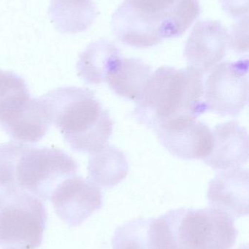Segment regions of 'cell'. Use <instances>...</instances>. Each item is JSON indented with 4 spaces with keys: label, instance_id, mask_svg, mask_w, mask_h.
<instances>
[{
    "label": "cell",
    "instance_id": "obj_9",
    "mask_svg": "<svg viewBox=\"0 0 249 249\" xmlns=\"http://www.w3.org/2000/svg\"><path fill=\"white\" fill-rule=\"evenodd\" d=\"M155 130L162 146L180 159H205L213 146L212 130L197 119L182 118L169 121Z\"/></svg>",
    "mask_w": 249,
    "mask_h": 249
},
{
    "label": "cell",
    "instance_id": "obj_14",
    "mask_svg": "<svg viewBox=\"0 0 249 249\" xmlns=\"http://www.w3.org/2000/svg\"><path fill=\"white\" fill-rule=\"evenodd\" d=\"M151 74L152 68L144 61L121 57L108 71L105 82L115 94L137 102Z\"/></svg>",
    "mask_w": 249,
    "mask_h": 249
},
{
    "label": "cell",
    "instance_id": "obj_19",
    "mask_svg": "<svg viewBox=\"0 0 249 249\" xmlns=\"http://www.w3.org/2000/svg\"><path fill=\"white\" fill-rule=\"evenodd\" d=\"M29 93L23 78L12 71L0 70V115L16 101Z\"/></svg>",
    "mask_w": 249,
    "mask_h": 249
},
{
    "label": "cell",
    "instance_id": "obj_11",
    "mask_svg": "<svg viewBox=\"0 0 249 249\" xmlns=\"http://www.w3.org/2000/svg\"><path fill=\"white\" fill-rule=\"evenodd\" d=\"M40 97L30 95L19 99L0 115V126L13 140L21 143L39 142L51 126Z\"/></svg>",
    "mask_w": 249,
    "mask_h": 249
},
{
    "label": "cell",
    "instance_id": "obj_7",
    "mask_svg": "<svg viewBox=\"0 0 249 249\" xmlns=\"http://www.w3.org/2000/svg\"><path fill=\"white\" fill-rule=\"evenodd\" d=\"M249 59L218 64L208 77L203 99L206 109L222 116H236L248 105Z\"/></svg>",
    "mask_w": 249,
    "mask_h": 249
},
{
    "label": "cell",
    "instance_id": "obj_5",
    "mask_svg": "<svg viewBox=\"0 0 249 249\" xmlns=\"http://www.w3.org/2000/svg\"><path fill=\"white\" fill-rule=\"evenodd\" d=\"M77 170L76 160L61 149L17 142L9 150L7 184L9 189H20L48 200L55 189Z\"/></svg>",
    "mask_w": 249,
    "mask_h": 249
},
{
    "label": "cell",
    "instance_id": "obj_21",
    "mask_svg": "<svg viewBox=\"0 0 249 249\" xmlns=\"http://www.w3.org/2000/svg\"><path fill=\"white\" fill-rule=\"evenodd\" d=\"M222 8L227 13L235 18L247 17L249 13V0H220Z\"/></svg>",
    "mask_w": 249,
    "mask_h": 249
},
{
    "label": "cell",
    "instance_id": "obj_20",
    "mask_svg": "<svg viewBox=\"0 0 249 249\" xmlns=\"http://www.w3.org/2000/svg\"><path fill=\"white\" fill-rule=\"evenodd\" d=\"M247 22L248 18L246 20L243 18L238 24L234 26L232 32L229 35V47L236 53H243L248 51V30L244 32V24Z\"/></svg>",
    "mask_w": 249,
    "mask_h": 249
},
{
    "label": "cell",
    "instance_id": "obj_15",
    "mask_svg": "<svg viewBox=\"0 0 249 249\" xmlns=\"http://www.w3.org/2000/svg\"><path fill=\"white\" fill-rule=\"evenodd\" d=\"M121 57V51L112 42L105 39L95 41L79 55L77 74L87 84H101Z\"/></svg>",
    "mask_w": 249,
    "mask_h": 249
},
{
    "label": "cell",
    "instance_id": "obj_10",
    "mask_svg": "<svg viewBox=\"0 0 249 249\" xmlns=\"http://www.w3.org/2000/svg\"><path fill=\"white\" fill-rule=\"evenodd\" d=\"M229 35L226 28L217 20L197 22L184 48L189 67L203 75L211 71L226 55Z\"/></svg>",
    "mask_w": 249,
    "mask_h": 249
},
{
    "label": "cell",
    "instance_id": "obj_22",
    "mask_svg": "<svg viewBox=\"0 0 249 249\" xmlns=\"http://www.w3.org/2000/svg\"><path fill=\"white\" fill-rule=\"evenodd\" d=\"M16 249V248H6V249Z\"/></svg>",
    "mask_w": 249,
    "mask_h": 249
},
{
    "label": "cell",
    "instance_id": "obj_8",
    "mask_svg": "<svg viewBox=\"0 0 249 249\" xmlns=\"http://www.w3.org/2000/svg\"><path fill=\"white\" fill-rule=\"evenodd\" d=\"M49 200L58 217L70 228L81 225L103 205L100 187L76 175L63 181Z\"/></svg>",
    "mask_w": 249,
    "mask_h": 249
},
{
    "label": "cell",
    "instance_id": "obj_17",
    "mask_svg": "<svg viewBox=\"0 0 249 249\" xmlns=\"http://www.w3.org/2000/svg\"><path fill=\"white\" fill-rule=\"evenodd\" d=\"M129 165L122 151L107 144L91 154L88 164L89 179L99 187L111 188L127 177Z\"/></svg>",
    "mask_w": 249,
    "mask_h": 249
},
{
    "label": "cell",
    "instance_id": "obj_6",
    "mask_svg": "<svg viewBox=\"0 0 249 249\" xmlns=\"http://www.w3.org/2000/svg\"><path fill=\"white\" fill-rule=\"evenodd\" d=\"M48 213L42 200L20 189L0 190V247H40Z\"/></svg>",
    "mask_w": 249,
    "mask_h": 249
},
{
    "label": "cell",
    "instance_id": "obj_12",
    "mask_svg": "<svg viewBox=\"0 0 249 249\" xmlns=\"http://www.w3.org/2000/svg\"><path fill=\"white\" fill-rule=\"evenodd\" d=\"M249 172L242 168L225 170L209 183L207 197L211 207L232 219L249 214Z\"/></svg>",
    "mask_w": 249,
    "mask_h": 249
},
{
    "label": "cell",
    "instance_id": "obj_16",
    "mask_svg": "<svg viewBox=\"0 0 249 249\" xmlns=\"http://www.w3.org/2000/svg\"><path fill=\"white\" fill-rule=\"evenodd\" d=\"M49 16L58 32L80 33L93 24L96 7L93 0H51Z\"/></svg>",
    "mask_w": 249,
    "mask_h": 249
},
{
    "label": "cell",
    "instance_id": "obj_18",
    "mask_svg": "<svg viewBox=\"0 0 249 249\" xmlns=\"http://www.w3.org/2000/svg\"><path fill=\"white\" fill-rule=\"evenodd\" d=\"M152 219L137 218L118 227L112 238V249H154L151 238Z\"/></svg>",
    "mask_w": 249,
    "mask_h": 249
},
{
    "label": "cell",
    "instance_id": "obj_4",
    "mask_svg": "<svg viewBox=\"0 0 249 249\" xmlns=\"http://www.w3.org/2000/svg\"><path fill=\"white\" fill-rule=\"evenodd\" d=\"M235 219L213 207L178 209L153 219L155 249H230L238 237Z\"/></svg>",
    "mask_w": 249,
    "mask_h": 249
},
{
    "label": "cell",
    "instance_id": "obj_1",
    "mask_svg": "<svg viewBox=\"0 0 249 249\" xmlns=\"http://www.w3.org/2000/svg\"><path fill=\"white\" fill-rule=\"evenodd\" d=\"M200 14L198 0H124L111 27L124 45L149 48L182 36Z\"/></svg>",
    "mask_w": 249,
    "mask_h": 249
},
{
    "label": "cell",
    "instance_id": "obj_13",
    "mask_svg": "<svg viewBox=\"0 0 249 249\" xmlns=\"http://www.w3.org/2000/svg\"><path fill=\"white\" fill-rule=\"evenodd\" d=\"M213 142L210 154L204 160L215 170L239 168L248 162L249 134L235 121L219 124L212 130Z\"/></svg>",
    "mask_w": 249,
    "mask_h": 249
},
{
    "label": "cell",
    "instance_id": "obj_3",
    "mask_svg": "<svg viewBox=\"0 0 249 249\" xmlns=\"http://www.w3.org/2000/svg\"><path fill=\"white\" fill-rule=\"evenodd\" d=\"M203 75L188 67H162L151 74L134 116L156 130L161 124L182 118L197 119L207 111L203 99Z\"/></svg>",
    "mask_w": 249,
    "mask_h": 249
},
{
    "label": "cell",
    "instance_id": "obj_2",
    "mask_svg": "<svg viewBox=\"0 0 249 249\" xmlns=\"http://www.w3.org/2000/svg\"><path fill=\"white\" fill-rule=\"evenodd\" d=\"M40 99L50 122L73 151L91 155L108 144L114 122L90 89L58 88Z\"/></svg>",
    "mask_w": 249,
    "mask_h": 249
}]
</instances>
